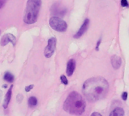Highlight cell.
<instances>
[{"instance_id": "obj_1", "label": "cell", "mask_w": 129, "mask_h": 116, "mask_svg": "<svg viewBox=\"0 0 129 116\" xmlns=\"http://www.w3.org/2000/svg\"><path fill=\"white\" fill-rule=\"evenodd\" d=\"M109 91V83L103 77H93L85 82L82 92L87 100L92 103L104 99Z\"/></svg>"}, {"instance_id": "obj_2", "label": "cell", "mask_w": 129, "mask_h": 116, "mask_svg": "<svg viewBox=\"0 0 129 116\" xmlns=\"http://www.w3.org/2000/svg\"><path fill=\"white\" fill-rule=\"evenodd\" d=\"M85 107L86 103L84 98L76 91L71 92L63 103V109L71 115H82L85 112Z\"/></svg>"}, {"instance_id": "obj_3", "label": "cell", "mask_w": 129, "mask_h": 116, "mask_svg": "<svg viewBox=\"0 0 129 116\" xmlns=\"http://www.w3.org/2000/svg\"><path fill=\"white\" fill-rule=\"evenodd\" d=\"M42 5L41 0H28L26 8L23 16V21L26 24H33L37 20L40 8Z\"/></svg>"}, {"instance_id": "obj_4", "label": "cell", "mask_w": 129, "mask_h": 116, "mask_svg": "<svg viewBox=\"0 0 129 116\" xmlns=\"http://www.w3.org/2000/svg\"><path fill=\"white\" fill-rule=\"evenodd\" d=\"M49 24L53 29H54L57 32H63L67 29V23L63 20H62L57 17H51L49 20Z\"/></svg>"}, {"instance_id": "obj_5", "label": "cell", "mask_w": 129, "mask_h": 116, "mask_svg": "<svg viewBox=\"0 0 129 116\" xmlns=\"http://www.w3.org/2000/svg\"><path fill=\"white\" fill-rule=\"evenodd\" d=\"M56 44H57V39L54 37H52L48 39V45L46 46L45 51H44V54L45 57L50 58L53 55L56 48Z\"/></svg>"}, {"instance_id": "obj_6", "label": "cell", "mask_w": 129, "mask_h": 116, "mask_svg": "<svg viewBox=\"0 0 129 116\" xmlns=\"http://www.w3.org/2000/svg\"><path fill=\"white\" fill-rule=\"evenodd\" d=\"M8 42H11V44L14 46L16 45V42H17V39H16L15 36L11 33H8V34H5L3 35V37L2 38V40H1V45L5 46Z\"/></svg>"}, {"instance_id": "obj_7", "label": "cell", "mask_w": 129, "mask_h": 116, "mask_svg": "<svg viewBox=\"0 0 129 116\" xmlns=\"http://www.w3.org/2000/svg\"><path fill=\"white\" fill-rule=\"evenodd\" d=\"M88 26H89V20H88V19H85V21H84V23H83L82 25L81 26L80 29H79V31H78V32H76V34L74 35V38H80V37L86 32V30H87L88 28Z\"/></svg>"}, {"instance_id": "obj_8", "label": "cell", "mask_w": 129, "mask_h": 116, "mask_svg": "<svg viewBox=\"0 0 129 116\" xmlns=\"http://www.w3.org/2000/svg\"><path fill=\"white\" fill-rule=\"evenodd\" d=\"M75 68H76V61L73 59H70L67 65V74L68 76H71L74 71H75Z\"/></svg>"}, {"instance_id": "obj_9", "label": "cell", "mask_w": 129, "mask_h": 116, "mask_svg": "<svg viewBox=\"0 0 129 116\" xmlns=\"http://www.w3.org/2000/svg\"><path fill=\"white\" fill-rule=\"evenodd\" d=\"M111 63H112L113 67L115 69H117L120 67V66L122 64V59L120 58V57H119L117 55H114L111 58Z\"/></svg>"}, {"instance_id": "obj_10", "label": "cell", "mask_w": 129, "mask_h": 116, "mask_svg": "<svg viewBox=\"0 0 129 116\" xmlns=\"http://www.w3.org/2000/svg\"><path fill=\"white\" fill-rule=\"evenodd\" d=\"M12 88H13V85H11L10 87V88L8 89L6 95H5V100H4V103H3V108L4 109H7L8 108V106L11 101V92H12Z\"/></svg>"}, {"instance_id": "obj_11", "label": "cell", "mask_w": 129, "mask_h": 116, "mask_svg": "<svg viewBox=\"0 0 129 116\" xmlns=\"http://www.w3.org/2000/svg\"><path fill=\"white\" fill-rule=\"evenodd\" d=\"M124 115H125V112H124L123 109L119 108V107L116 108L114 110H113L110 113V116H122Z\"/></svg>"}, {"instance_id": "obj_12", "label": "cell", "mask_w": 129, "mask_h": 116, "mask_svg": "<svg viewBox=\"0 0 129 116\" xmlns=\"http://www.w3.org/2000/svg\"><path fill=\"white\" fill-rule=\"evenodd\" d=\"M4 79H5V81H7L8 82L11 83V82H14V75H13L11 72H6L5 73V75H4Z\"/></svg>"}, {"instance_id": "obj_13", "label": "cell", "mask_w": 129, "mask_h": 116, "mask_svg": "<svg viewBox=\"0 0 129 116\" xmlns=\"http://www.w3.org/2000/svg\"><path fill=\"white\" fill-rule=\"evenodd\" d=\"M28 105L29 107L33 108L37 105V99L35 97H31L28 100Z\"/></svg>"}, {"instance_id": "obj_14", "label": "cell", "mask_w": 129, "mask_h": 116, "mask_svg": "<svg viewBox=\"0 0 129 116\" xmlns=\"http://www.w3.org/2000/svg\"><path fill=\"white\" fill-rule=\"evenodd\" d=\"M60 80H61V82L63 84V85H67V84H68V80H67V77L65 76V75H61L60 76Z\"/></svg>"}, {"instance_id": "obj_15", "label": "cell", "mask_w": 129, "mask_h": 116, "mask_svg": "<svg viewBox=\"0 0 129 116\" xmlns=\"http://www.w3.org/2000/svg\"><path fill=\"white\" fill-rule=\"evenodd\" d=\"M121 5L122 7H128L129 4L127 0H121Z\"/></svg>"}, {"instance_id": "obj_16", "label": "cell", "mask_w": 129, "mask_h": 116, "mask_svg": "<svg viewBox=\"0 0 129 116\" xmlns=\"http://www.w3.org/2000/svg\"><path fill=\"white\" fill-rule=\"evenodd\" d=\"M23 99V97L21 94H18V95L17 96V103H20L22 102Z\"/></svg>"}, {"instance_id": "obj_17", "label": "cell", "mask_w": 129, "mask_h": 116, "mask_svg": "<svg viewBox=\"0 0 129 116\" xmlns=\"http://www.w3.org/2000/svg\"><path fill=\"white\" fill-rule=\"evenodd\" d=\"M33 87H34V85H29V86H26V87L25 88V91H26V92H29V91H30L33 88Z\"/></svg>"}, {"instance_id": "obj_18", "label": "cell", "mask_w": 129, "mask_h": 116, "mask_svg": "<svg viewBox=\"0 0 129 116\" xmlns=\"http://www.w3.org/2000/svg\"><path fill=\"white\" fill-rule=\"evenodd\" d=\"M127 97H128V93L127 92H123L122 94V98L123 100H127Z\"/></svg>"}, {"instance_id": "obj_19", "label": "cell", "mask_w": 129, "mask_h": 116, "mask_svg": "<svg viewBox=\"0 0 129 116\" xmlns=\"http://www.w3.org/2000/svg\"><path fill=\"white\" fill-rule=\"evenodd\" d=\"M7 0H0V8L5 5V3L6 2Z\"/></svg>"}, {"instance_id": "obj_20", "label": "cell", "mask_w": 129, "mask_h": 116, "mask_svg": "<svg viewBox=\"0 0 129 116\" xmlns=\"http://www.w3.org/2000/svg\"><path fill=\"white\" fill-rule=\"evenodd\" d=\"M94 115H98V116H101V115L100 113H98V112H94L91 114V116H94Z\"/></svg>"}, {"instance_id": "obj_21", "label": "cell", "mask_w": 129, "mask_h": 116, "mask_svg": "<svg viewBox=\"0 0 129 116\" xmlns=\"http://www.w3.org/2000/svg\"><path fill=\"white\" fill-rule=\"evenodd\" d=\"M100 44H101V40H99V41L98 42V44H97V48H96V50H97V51H98V47H99Z\"/></svg>"}, {"instance_id": "obj_22", "label": "cell", "mask_w": 129, "mask_h": 116, "mask_svg": "<svg viewBox=\"0 0 129 116\" xmlns=\"http://www.w3.org/2000/svg\"><path fill=\"white\" fill-rule=\"evenodd\" d=\"M2 92L0 91V100H1V97H2Z\"/></svg>"}, {"instance_id": "obj_23", "label": "cell", "mask_w": 129, "mask_h": 116, "mask_svg": "<svg viewBox=\"0 0 129 116\" xmlns=\"http://www.w3.org/2000/svg\"><path fill=\"white\" fill-rule=\"evenodd\" d=\"M2 87H3V88H7V87H8V86H7V85H3V86H2Z\"/></svg>"}]
</instances>
